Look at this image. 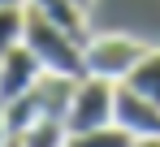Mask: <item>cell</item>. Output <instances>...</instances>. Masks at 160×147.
I'll list each match as a JSON object with an SVG mask.
<instances>
[{
  "mask_svg": "<svg viewBox=\"0 0 160 147\" xmlns=\"http://www.w3.org/2000/svg\"><path fill=\"white\" fill-rule=\"evenodd\" d=\"M22 43L35 52V61L48 74H69V78H87V61H82V43L78 35H69L65 26L48 22L43 13L26 9V26H22Z\"/></svg>",
  "mask_w": 160,
  "mask_h": 147,
  "instance_id": "cell-1",
  "label": "cell"
},
{
  "mask_svg": "<svg viewBox=\"0 0 160 147\" xmlns=\"http://www.w3.org/2000/svg\"><path fill=\"white\" fill-rule=\"evenodd\" d=\"M143 52H147V43H138L130 35H95V39L82 43V61H87V74L108 78V82H121L143 61Z\"/></svg>",
  "mask_w": 160,
  "mask_h": 147,
  "instance_id": "cell-2",
  "label": "cell"
},
{
  "mask_svg": "<svg viewBox=\"0 0 160 147\" xmlns=\"http://www.w3.org/2000/svg\"><path fill=\"white\" fill-rule=\"evenodd\" d=\"M112 91H117V82H108V78H95V74L78 78L69 113H65V130L82 134V130H95V125H112Z\"/></svg>",
  "mask_w": 160,
  "mask_h": 147,
  "instance_id": "cell-3",
  "label": "cell"
},
{
  "mask_svg": "<svg viewBox=\"0 0 160 147\" xmlns=\"http://www.w3.org/2000/svg\"><path fill=\"white\" fill-rule=\"evenodd\" d=\"M112 121L130 139H160V104L143 99L126 82H117V91H112Z\"/></svg>",
  "mask_w": 160,
  "mask_h": 147,
  "instance_id": "cell-4",
  "label": "cell"
},
{
  "mask_svg": "<svg viewBox=\"0 0 160 147\" xmlns=\"http://www.w3.org/2000/svg\"><path fill=\"white\" fill-rule=\"evenodd\" d=\"M43 74V65L35 61V52L26 43H18V48H9L0 56V99L9 104V99H22L35 87V78Z\"/></svg>",
  "mask_w": 160,
  "mask_h": 147,
  "instance_id": "cell-5",
  "label": "cell"
},
{
  "mask_svg": "<svg viewBox=\"0 0 160 147\" xmlns=\"http://www.w3.org/2000/svg\"><path fill=\"white\" fill-rule=\"evenodd\" d=\"M74 87H78V78H69V74H48V69H43L26 95H30V104H35L39 117H56V121H65L69 99H74Z\"/></svg>",
  "mask_w": 160,
  "mask_h": 147,
  "instance_id": "cell-6",
  "label": "cell"
},
{
  "mask_svg": "<svg viewBox=\"0 0 160 147\" xmlns=\"http://www.w3.org/2000/svg\"><path fill=\"white\" fill-rule=\"evenodd\" d=\"M26 9L43 13L48 22H56V26H65L69 35L87 39V9H78L74 0H26Z\"/></svg>",
  "mask_w": 160,
  "mask_h": 147,
  "instance_id": "cell-7",
  "label": "cell"
},
{
  "mask_svg": "<svg viewBox=\"0 0 160 147\" xmlns=\"http://www.w3.org/2000/svg\"><path fill=\"white\" fill-rule=\"evenodd\" d=\"M121 82H126L130 91H138L143 99L160 104V48H147V52H143V61H138Z\"/></svg>",
  "mask_w": 160,
  "mask_h": 147,
  "instance_id": "cell-8",
  "label": "cell"
},
{
  "mask_svg": "<svg viewBox=\"0 0 160 147\" xmlns=\"http://www.w3.org/2000/svg\"><path fill=\"white\" fill-rule=\"evenodd\" d=\"M13 143L18 147H65L69 143V130H65V121H56V117H39L26 130H18Z\"/></svg>",
  "mask_w": 160,
  "mask_h": 147,
  "instance_id": "cell-9",
  "label": "cell"
},
{
  "mask_svg": "<svg viewBox=\"0 0 160 147\" xmlns=\"http://www.w3.org/2000/svg\"><path fill=\"white\" fill-rule=\"evenodd\" d=\"M134 139L121 130V125H95V130H82V134H69V143L65 147H130Z\"/></svg>",
  "mask_w": 160,
  "mask_h": 147,
  "instance_id": "cell-10",
  "label": "cell"
},
{
  "mask_svg": "<svg viewBox=\"0 0 160 147\" xmlns=\"http://www.w3.org/2000/svg\"><path fill=\"white\" fill-rule=\"evenodd\" d=\"M22 26H26V4H0V56L22 43Z\"/></svg>",
  "mask_w": 160,
  "mask_h": 147,
  "instance_id": "cell-11",
  "label": "cell"
},
{
  "mask_svg": "<svg viewBox=\"0 0 160 147\" xmlns=\"http://www.w3.org/2000/svg\"><path fill=\"white\" fill-rule=\"evenodd\" d=\"M9 143V121H4V99H0V147Z\"/></svg>",
  "mask_w": 160,
  "mask_h": 147,
  "instance_id": "cell-12",
  "label": "cell"
},
{
  "mask_svg": "<svg viewBox=\"0 0 160 147\" xmlns=\"http://www.w3.org/2000/svg\"><path fill=\"white\" fill-rule=\"evenodd\" d=\"M130 147H160V139H134Z\"/></svg>",
  "mask_w": 160,
  "mask_h": 147,
  "instance_id": "cell-13",
  "label": "cell"
},
{
  "mask_svg": "<svg viewBox=\"0 0 160 147\" xmlns=\"http://www.w3.org/2000/svg\"><path fill=\"white\" fill-rule=\"evenodd\" d=\"M74 4H78V9H87V13H91V4H95V0H74Z\"/></svg>",
  "mask_w": 160,
  "mask_h": 147,
  "instance_id": "cell-14",
  "label": "cell"
},
{
  "mask_svg": "<svg viewBox=\"0 0 160 147\" xmlns=\"http://www.w3.org/2000/svg\"><path fill=\"white\" fill-rule=\"evenodd\" d=\"M0 4H26V0H0Z\"/></svg>",
  "mask_w": 160,
  "mask_h": 147,
  "instance_id": "cell-15",
  "label": "cell"
}]
</instances>
